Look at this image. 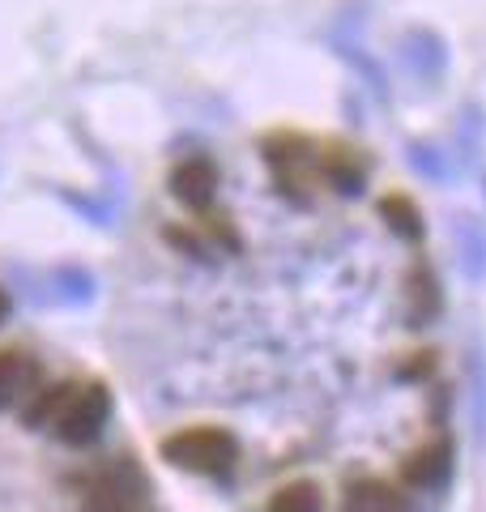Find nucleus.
Wrapping results in <instances>:
<instances>
[{"label": "nucleus", "mask_w": 486, "mask_h": 512, "mask_svg": "<svg viewBox=\"0 0 486 512\" xmlns=\"http://www.w3.org/2000/svg\"><path fill=\"white\" fill-rule=\"evenodd\" d=\"M111 419V393L99 380L94 384H60V389H43L35 397V406L26 410V423L35 427H52L56 440L64 444H94L99 431Z\"/></svg>", "instance_id": "1"}, {"label": "nucleus", "mask_w": 486, "mask_h": 512, "mask_svg": "<svg viewBox=\"0 0 486 512\" xmlns=\"http://www.w3.org/2000/svg\"><path fill=\"white\" fill-rule=\"evenodd\" d=\"M162 457L192 474H231L239 444L222 427H184L162 440Z\"/></svg>", "instance_id": "2"}, {"label": "nucleus", "mask_w": 486, "mask_h": 512, "mask_svg": "<svg viewBox=\"0 0 486 512\" xmlns=\"http://www.w3.org/2000/svg\"><path fill=\"white\" fill-rule=\"evenodd\" d=\"M171 192L180 205H188V210H197V214L209 210L218 197V167L209 163L205 154L184 158V163L171 171Z\"/></svg>", "instance_id": "3"}, {"label": "nucleus", "mask_w": 486, "mask_h": 512, "mask_svg": "<svg viewBox=\"0 0 486 512\" xmlns=\"http://www.w3.org/2000/svg\"><path fill=\"white\" fill-rule=\"evenodd\" d=\"M448 470H452V448H448V440H435V444H423L418 453L405 457L401 483L405 487H418V491H431V487L444 483Z\"/></svg>", "instance_id": "4"}, {"label": "nucleus", "mask_w": 486, "mask_h": 512, "mask_svg": "<svg viewBox=\"0 0 486 512\" xmlns=\"http://www.w3.org/2000/svg\"><path fill=\"white\" fill-rule=\"evenodd\" d=\"M342 512H405V500L393 483H384V478H363V483L350 487Z\"/></svg>", "instance_id": "5"}, {"label": "nucleus", "mask_w": 486, "mask_h": 512, "mask_svg": "<svg viewBox=\"0 0 486 512\" xmlns=\"http://www.w3.org/2000/svg\"><path fill=\"white\" fill-rule=\"evenodd\" d=\"M35 363L18 350H0V406H13L18 397H26V389L35 384Z\"/></svg>", "instance_id": "6"}, {"label": "nucleus", "mask_w": 486, "mask_h": 512, "mask_svg": "<svg viewBox=\"0 0 486 512\" xmlns=\"http://www.w3.org/2000/svg\"><path fill=\"white\" fill-rule=\"evenodd\" d=\"M265 512H324L320 487L307 483V478H295V483H286L282 491H273V500H269Z\"/></svg>", "instance_id": "7"}, {"label": "nucleus", "mask_w": 486, "mask_h": 512, "mask_svg": "<svg viewBox=\"0 0 486 512\" xmlns=\"http://www.w3.org/2000/svg\"><path fill=\"white\" fill-rule=\"evenodd\" d=\"M380 214L393 222V231H401L405 239H418L423 235V218H418V210L405 197H384L380 201Z\"/></svg>", "instance_id": "8"}, {"label": "nucleus", "mask_w": 486, "mask_h": 512, "mask_svg": "<svg viewBox=\"0 0 486 512\" xmlns=\"http://www.w3.org/2000/svg\"><path fill=\"white\" fill-rule=\"evenodd\" d=\"M81 512H137L128 504V491L120 487H94L86 500H81Z\"/></svg>", "instance_id": "9"}, {"label": "nucleus", "mask_w": 486, "mask_h": 512, "mask_svg": "<svg viewBox=\"0 0 486 512\" xmlns=\"http://www.w3.org/2000/svg\"><path fill=\"white\" fill-rule=\"evenodd\" d=\"M5 316H9V295L0 291V320H5Z\"/></svg>", "instance_id": "10"}]
</instances>
